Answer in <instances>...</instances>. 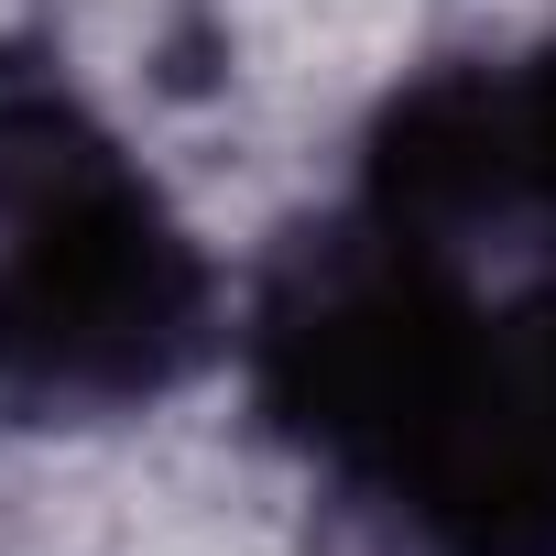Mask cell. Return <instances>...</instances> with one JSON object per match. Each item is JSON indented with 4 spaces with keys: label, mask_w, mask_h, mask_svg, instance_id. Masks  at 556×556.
Returning a JSON list of instances; mask_svg holds the SVG:
<instances>
[{
    "label": "cell",
    "mask_w": 556,
    "mask_h": 556,
    "mask_svg": "<svg viewBox=\"0 0 556 556\" xmlns=\"http://www.w3.org/2000/svg\"><path fill=\"white\" fill-rule=\"evenodd\" d=\"M207 262L164 197L55 99L0 110V393L131 404L186 371Z\"/></svg>",
    "instance_id": "6da1fadb"
},
{
    "label": "cell",
    "mask_w": 556,
    "mask_h": 556,
    "mask_svg": "<svg viewBox=\"0 0 556 556\" xmlns=\"http://www.w3.org/2000/svg\"><path fill=\"white\" fill-rule=\"evenodd\" d=\"M469 328L480 317L458 306V285L415 251V229H393L371 251L317 262L306 285L273 306V328H262V393L328 458L393 469L404 437L426 426V404L447 393Z\"/></svg>",
    "instance_id": "7a4b0ae2"
},
{
    "label": "cell",
    "mask_w": 556,
    "mask_h": 556,
    "mask_svg": "<svg viewBox=\"0 0 556 556\" xmlns=\"http://www.w3.org/2000/svg\"><path fill=\"white\" fill-rule=\"evenodd\" d=\"M382 480L447 556H556V295L469 328Z\"/></svg>",
    "instance_id": "3957f363"
},
{
    "label": "cell",
    "mask_w": 556,
    "mask_h": 556,
    "mask_svg": "<svg viewBox=\"0 0 556 556\" xmlns=\"http://www.w3.org/2000/svg\"><path fill=\"white\" fill-rule=\"evenodd\" d=\"M491 99H502V207H556V45L491 77Z\"/></svg>",
    "instance_id": "277c9868"
}]
</instances>
